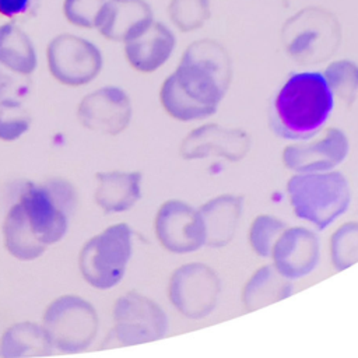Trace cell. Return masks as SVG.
<instances>
[{
	"instance_id": "cell-1",
	"label": "cell",
	"mask_w": 358,
	"mask_h": 358,
	"mask_svg": "<svg viewBox=\"0 0 358 358\" xmlns=\"http://www.w3.org/2000/svg\"><path fill=\"white\" fill-rule=\"evenodd\" d=\"M231 78L227 49L214 39H199L186 48L176 70L164 81L159 99L173 119L201 120L217 112Z\"/></svg>"
},
{
	"instance_id": "cell-2",
	"label": "cell",
	"mask_w": 358,
	"mask_h": 358,
	"mask_svg": "<svg viewBox=\"0 0 358 358\" xmlns=\"http://www.w3.org/2000/svg\"><path fill=\"white\" fill-rule=\"evenodd\" d=\"M333 106L334 95L323 73H295L275 95L270 123L282 138L309 140L323 129Z\"/></svg>"
},
{
	"instance_id": "cell-3",
	"label": "cell",
	"mask_w": 358,
	"mask_h": 358,
	"mask_svg": "<svg viewBox=\"0 0 358 358\" xmlns=\"http://www.w3.org/2000/svg\"><path fill=\"white\" fill-rule=\"evenodd\" d=\"M287 194L294 214L319 231L340 218L351 201L347 178L334 169L292 175Z\"/></svg>"
},
{
	"instance_id": "cell-4",
	"label": "cell",
	"mask_w": 358,
	"mask_h": 358,
	"mask_svg": "<svg viewBox=\"0 0 358 358\" xmlns=\"http://www.w3.org/2000/svg\"><path fill=\"white\" fill-rule=\"evenodd\" d=\"M281 43L298 64H316L333 56L341 43V25L330 10L309 6L281 27Z\"/></svg>"
},
{
	"instance_id": "cell-5",
	"label": "cell",
	"mask_w": 358,
	"mask_h": 358,
	"mask_svg": "<svg viewBox=\"0 0 358 358\" xmlns=\"http://www.w3.org/2000/svg\"><path fill=\"white\" fill-rule=\"evenodd\" d=\"M20 204L38 239L50 245L67 232L69 218L76 208V190L64 179H49L39 186L29 185Z\"/></svg>"
},
{
	"instance_id": "cell-6",
	"label": "cell",
	"mask_w": 358,
	"mask_h": 358,
	"mask_svg": "<svg viewBox=\"0 0 358 358\" xmlns=\"http://www.w3.org/2000/svg\"><path fill=\"white\" fill-rule=\"evenodd\" d=\"M130 227L124 222L108 227L88 239L78 256L84 280L98 289H109L120 282L131 256Z\"/></svg>"
},
{
	"instance_id": "cell-7",
	"label": "cell",
	"mask_w": 358,
	"mask_h": 358,
	"mask_svg": "<svg viewBox=\"0 0 358 358\" xmlns=\"http://www.w3.org/2000/svg\"><path fill=\"white\" fill-rule=\"evenodd\" d=\"M42 326L53 347L74 354L84 351L94 341L98 316L88 301L76 295H63L46 308Z\"/></svg>"
},
{
	"instance_id": "cell-8",
	"label": "cell",
	"mask_w": 358,
	"mask_h": 358,
	"mask_svg": "<svg viewBox=\"0 0 358 358\" xmlns=\"http://www.w3.org/2000/svg\"><path fill=\"white\" fill-rule=\"evenodd\" d=\"M221 281L215 270L204 263H186L169 280L168 296L173 308L187 319H203L217 306Z\"/></svg>"
},
{
	"instance_id": "cell-9",
	"label": "cell",
	"mask_w": 358,
	"mask_h": 358,
	"mask_svg": "<svg viewBox=\"0 0 358 358\" xmlns=\"http://www.w3.org/2000/svg\"><path fill=\"white\" fill-rule=\"evenodd\" d=\"M113 336L122 345L157 341L168 331L164 309L136 291L119 296L113 306Z\"/></svg>"
},
{
	"instance_id": "cell-10",
	"label": "cell",
	"mask_w": 358,
	"mask_h": 358,
	"mask_svg": "<svg viewBox=\"0 0 358 358\" xmlns=\"http://www.w3.org/2000/svg\"><path fill=\"white\" fill-rule=\"evenodd\" d=\"M50 74L62 84L78 87L92 81L102 69V55L90 41L60 34L53 38L46 50Z\"/></svg>"
},
{
	"instance_id": "cell-11",
	"label": "cell",
	"mask_w": 358,
	"mask_h": 358,
	"mask_svg": "<svg viewBox=\"0 0 358 358\" xmlns=\"http://www.w3.org/2000/svg\"><path fill=\"white\" fill-rule=\"evenodd\" d=\"M155 236L172 253H192L206 246V228L199 208L182 200H168L157 211Z\"/></svg>"
},
{
	"instance_id": "cell-12",
	"label": "cell",
	"mask_w": 358,
	"mask_h": 358,
	"mask_svg": "<svg viewBox=\"0 0 358 358\" xmlns=\"http://www.w3.org/2000/svg\"><path fill=\"white\" fill-rule=\"evenodd\" d=\"M291 144L282 151L285 168L295 173L326 172L338 166L348 155L350 141L337 127L327 129L317 140Z\"/></svg>"
},
{
	"instance_id": "cell-13",
	"label": "cell",
	"mask_w": 358,
	"mask_h": 358,
	"mask_svg": "<svg viewBox=\"0 0 358 358\" xmlns=\"http://www.w3.org/2000/svg\"><path fill=\"white\" fill-rule=\"evenodd\" d=\"M270 257L275 270L285 278H303L320 262L319 236L306 227L285 228L277 238Z\"/></svg>"
},
{
	"instance_id": "cell-14",
	"label": "cell",
	"mask_w": 358,
	"mask_h": 358,
	"mask_svg": "<svg viewBox=\"0 0 358 358\" xmlns=\"http://www.w3.org/2000/svg\"><path fill=\"white\" fill-rule=\"evenodd\" d=\"M250 148V137L242 129L208 123L193 129L180 144L185 159L220 157L231 162L245 158Z\"/></svg>"
},
{
	"instance_id": "cell-15",
	"label": "cell",
	"mask_w": 358,
	"mask_h": 358,
	"mask_svg": "<svg viewBox=\"0 0 358 358\" xmlns=\"http://www.w3.org/2000/svg\"><path fill=\"white\" fill-rule=\"evenodd\" d=\"M77 116L90 130L116 136L122 133L131 119V103L127 94L117 87H102L83 98Z\"/></svg>"
},
{
	"instance_id": "cell-16",
	"label": "cell",
	"mask_w": 358,
	"mask_h": 358,
	"mask_svg": "<svg viewBox=\"0 0 358 358\" xmlns=\"http://www.w3.org/2000/svg\"><path fill=\"white\" fill-rule=\"evenodd\" d=\"M152 21V10L145 0H108L99 10L95 28L106 39L127 42Z\"/></svg>"
},
{
	"instance_id": "cell-17",
	"label": "cell",
	"mask_w": 358,
	"mask_h": 358,
	"mask_svg": "<svg viewBox=\"0 0 358 358\" xmlns=\"http://www.w3.org/2000/svg\"><path fill=\"white\" fill-rule=\"evenodd\" d=\"M175 45L176 39L172 31L164 24L152 21L140 35L124 42V55L134 70L152 73L171 57Z\"/></svg>"
},
{
	"instance_id": "cell-18",
	"label": "cell",
	"mask_w": 358,
	"mask_h": 358,
	"mask_svg": "<svg viewBox=\"0 0 358 358\" xmlns=\"http://www.w3.org/2000/svg\"><path fill=\"white\" fill-rule=\"evenodd\" d=\"M206 228V246L224 248L236 232L242 218L243 199L235 194H220L199 207Z\"/></svg>"
},
{
	"instance_id": "cell-19",
	"label": "cell",
	"mask_w": 358,
	"mask_h": 358,
	"mask_svg": "<svg viewBox=\"0 0 358 358\" xmlns=\"http://www.w3.org/2000/svg\"><path fill=\"white\" fill-rule=\"evenodd\" d=\"M95 178V203L106 214L127 211L141 197L140 172H98Z\"/></svg>"
},
{
	"instance_id": "cell-20",
	"label": "cell",
	"mask_w": 358,
	"mask_h": 358,
	"mask_svg": "<svg viewBox=\"0 0 358 358\" xmlns=\"http://www.w3.org/2000/svg\"><path fill=\"white\" fill-rule=\"evenodd\" d=\"M53 344L43 326L22 322L10 326L0 340V355L4 358L50 355Z\"/></svg>"
},
{
	"instance_id": "cell-21",
	"label": "cell",
	"mask_w": 358,
	"mask_h": 358,
	"mask_svg": "<svg viewBox=\"0 0 358 358\" xmlns=\"http://www.w3.org/2000/svg\"><path fill=\"white\" fill-rule=\"evenodd\" d=\"M291 292V280L281 275L274 266H263L245 284L242 302L246 310H256L289 296Z\"/></svg>"
},
{
	"instance_id": "cell-22",
	"label": "cell",
	"mask_w": 358,
	"mask_h": 358,
	"mask_svg": "<svg viewBox=\"0 0 358 358\" xmlns=\"http://www.w3.org/2000/svg\"><path fill=\"white\" fill-rule=\"evenodd\" d=\"M3 235L6 249L18 260H35L48 248V245L41 242L34 234L20 203L8 210L3 224Z\"/></svg>"
},
{
	"instance_id": "cell-23",
	"label": "cell",
	"mask_w": 358,
	"mask_h": 358,
	"mask_svg": "<svg viewBox=\"0 0 358 358\" xmlns=\"http://www.w3.org/2000/svg\"><path fill=\"white\" fill-rule=\"evenodd\" d=\"M0 63L28 76L36 69V53L31 39L13 22L0 27Z\"/></svg>"
},
{
	"instance_id": "cell-24",
	"label": "cell",
	"mask_w": 358,
	"mask_h": 358,
	"mask_svg": "<svg viewBox=\"0 0 358 358\" xmlns=\"http://www.w3.org/2000/svg\"><path fill=\"white\" fill-rule=\"evenodd\" d=\"M327 85L341 101L351 103L358 92V66L351 60L331 62L323 73Z\"/></svg>"
},
{
	"instance_id": "cell-25",
	"label": "cell",
	"mask_w": 358,
	"mask_h": 358,
	"mask_svg": "<svg viewBox=\"0 0 358 358\" xmlns=\"http://www.w3.org/2000/svg\"><path fill=\"white\" fill-rule=\"evenodd\" d=\"M330 257L338 271L358 262V222H345L334 231L330 239Z\"/></svg>"
},
{
	"instance_id": "cell-26",
	"label": "cell",
	"mask_w": 358,
	"mask_h": 358,
	"mask_svg": "<svg viewBox=\"0 0 358 358\" xmlns=\"http://www.w3.org/2000/svg\"><path fill=\"white\" fill-rule=\"evenodd\" d=\"M168 15L180 32H192L210 18V0H171Z\"/></svg>"
},
{
	"instance_id": "cell-27",
	"label": "cell",
	"mask_w": 358,
	"mask_h": 358,
	"mask_svg": "<svg viewBox=\"0 0 358 358\" xmlns=\"http://www.w3.org/2000/svg\"><path fill=\"white\" fill-rule=\"evenodd\" d=\"M285 228V222L274 215H257L249 228V245L252 250L259 257H270L277 238Z\"/></svg>"
},
{
	"instance_id": "cell-28",
	"label": "cell",
	"mask_w": 358,
	"mask_h": 358,
	"mask_svg": "<svg viewBox=\"0 0 358 358\" xmlns=\"http://www.w3.org/2000/svg\"><path fill=\"white\" fill-rule=\"evenodd\" d=\"M29 124L31 116L22 102H0V140H17L29 129Z\"/></svg>"
},
{
	"instance_id": "cell-29",
	"label": "cell",
	"mask_w": 358,
	"mask_h": 358,
	"mask_svg": "<svg viewBox=\"0 0 358 358\" xmlns=\"http://www.w3.org/2000/svg\"><path fill=\"white\" fill-rule=\"evenodd\" d=\"M106 0H64L63 13L66 20L80 28H95L99 10Z\"/></svg>"
},
{
	"instance_id": "cell-30",
	"label": "cell",
	"mask_w": 358,
	"mask_h": 358,
	"mask_svg": "<svg viewBox=\"0 0 358 358\" xmlns=\"http://www.w3.org/2000/svg\"><path fill=\"white\" fill-rule=\"evenodd\" d=\"M29 90L28 74L14 71L0 63V102H22Z\"/></svg>"
},
{
	"instance_id": "cell-31",
	"label": "cell",
	"mask_w": 358,
	"mask_h": 358,
	"mask_svg": "<svg viewBox=\"0 0 358 358\" xmlns=\"http://www.w3.org/2000/svg\"><path fill=\"white\" fill-rule=\"evenodd\" d=\"M38 0H0V14L8 18H25L35 14Z\"/></svg>"
}]
</instances>
